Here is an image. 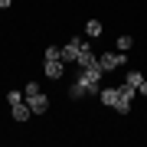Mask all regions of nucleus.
<instances>
[{
	"label": "nucleus",
	"mask_w": 147,
	"mask_h": 147,
	"mask_svg": "<svg viewBox=\"0 0 147 147\" xmlns=\"http://www.w3.org/2000/svg\"><path fill=\"white\" fill-rule=\"evenodd\" d=\"M131 46H134V36H127V33H121V36H118V46H115V49H118V53H127Z\"/></svg>",
	"instance_id": "11"
},
{
	"label": "nucleus",
	"mask_w": 147,
	"mask_h": 147,
	"mask_svg": "<svg viewBox=\"0 0 147 147\" xmlns=\"http://www.w3.org/2000/svg\"><path fill=\"white\" fill-rule=\"evenodd\" d=\"M7 101H10V108H13V105H20V101H26V95L20 88H13V92H7Z\"/></svg>",
	"instance_id": "12"
},
{
	"label": "nucleus",
	"mask_w": 147,
	"mask_h": 147,
	"mask_svg": "<svg viewBox=\"0 0 147 147\" xmlns=\"http://www.w3.org/2000/svg\"><path fill=\"white\" fill-rule=\"evenodd\" d=\"M85 36H88V39H98L101 36V23L98 20H88V23H85Z\"/></svg>",
	"instance_id": "10"
},
{
	"label": "nucleus",
	"mask_w": 147,
	"mask_h": 147,
	"mask_svg": "<svg viewBox=\"0 0 147 147\" xmlns=\"http://www.w3.org/2000/svg\"><path fill=\"white\" fill-rule=\"evenodd\" d=\"M62 69H65L62 59H46V75L49 79H62Z\"/></svg>",
	"instance_id": "6"
},
{
	"label": "nucleus",
	"mask_w": 147,
	"mask_h": 147,
	"mask_svg": "<svg viewBox=\"0 0 147 147\" xmlns=\"http://www.w3.org/2000/svg\"><path fill=\"white\" fill-rule=\"evenodd\" d=\"M46 59H62V46H49L46 49Z\"/></svg>",
	"instance_id": "14"
},
{
	"label": "nucleus",
	"mask_w": 147,
	"mask_h": 147,
	"mask_svg": "<svg viewBox=\"0 0 147 147\" xmlns=\"http://www.w3.org/2000/svg\"><path fill=\"white\" fill-rule=\"evenodd\" d=\"M39 92V82H26L23 85V95H36Z\"/></svg>",
	"instance_id": "15"
},
{
	"label": "nucleus",
	"mask_w": 147,
	"mask_h": 147,
	"mask_svg": "<svg viewBox=\"0 0 147 147\" xmlns=\"http://www.w3.org/2000/svg\"><path fill=\"white\" fill-rule=\"evenodd\" d=\"M137 95H144V98H147V79H144L141 85H137Z\"/></svg>",
	"instance_id": "16"
},
{
	"label": "nucleus",
	"mask_w": 147,
	"mask_h": 147,
	"mask_svg": "<svg viewBox=\"0 0 147 147\" xmlns=\"http://www.w3.org/2000/svg\"><path fill=\"white\" fill-rule=\"evenodd\" d=\"M13 3V0H0V10H7V7H10Z\"/></svg>",
	"instance_id": "17"
},
{
	"label": "nucleus",
	"mask_w": 147,
	"mask_h": 147,
	"mask_svg": "<svg viewBox=\"0 0 147 147\" xmlns=\"http://www.w3.org/2000/svg\"><path fill=\"white\" fill-rule=\"evenodd\" d=\"M124 82H131V85H134V88H137V85H141V82H144V75H141V72H137V69H131V72H127V75H124Z\"/></svg>",
	"instance_id": "13"
},
{
	"label": "nucleus",
	"mask_w": 147,
	"mask_h": 147,
	"mask_svg": "<svg viewBox=\"0 0 147 147\" xmlns=\"http://www.w3.org/2000/svg\"><path fill=\"white\" fill-rule=\"evenodd\" d=\"M92 92H95V82H92V79H85V75L79 72L75 85L69 88V98H82V95H92Z\"/></svg>",
	"instance_id": "2"
},
{
	"label": "nucleus",
	"mask_w": 147,
	"mask_h": 147,
	"mask_svg": "<svg viewBox=\"0 0 147 147\" xmlns=\"http://www.w3.org/2000/svg\"><path fill=\"white\" fill-rule=\"evenodd\" d=\"M26 105L33 108V115H42V111L49 108V98H46L42 92H36V95H26Z\"/></svg>",
	"instance_id": "4"
},
{
	"label": "nucleus",
	"mask_w": 147,
	"mask_h": 147,
	"mask_svg": "<svg viewBox=\"0 0 147 147\" xmlns=\"http://www.w3.org/2000/svg\"><path fill=\"white\" fill-rule=\"evenodd\" d=\"M98 98H101V105L115 108V101H118V88H101V92H98Z\"/></svg>",
	"instance_id": "8"
},
{
	"label": "nucleus",
	"mask_w": 147,
	"mask_h": 147,
	"mask_svg": "<svg viewBox=\"0 0 147 147\" xmlns=\"http://www.w3.org/2000/svg\"><path fill=\"white\" fill-rule=\"evenodd\" d=\"M137 95V88L131 82H124V85H118V101H115V111H121V115H127L131 111V98Z\"/></svg>",
	"instance_id": "1"
},
{
	"label": "nucleus",
	"mask_w": 147,
	"mask_h": 147,
	"mask_svg": "<svg viewBox=\"0 0 147 147\" xmlns=\"http://www.w3.org/2000/svg\"><path fill=\"white\" fill-rule=\"evenodd\" d=\"M82 75H85V79H92L95 85H98V82H101V75H105V69H101V62H92V65H85V69H82Z\"/></svg>",
	"instance_id": "7"
},
{
	"label": "nucleus",
	"mask_w": 147,
	"mask_h": 147,
	"mask_svg": "<svg viewBox=\"0 0 147 147\" xmlns=\"http://www.w3.org/2000/svg\"><path fill=\"white\" fill-rule=\"evenodd\" d=\"M92 62H98V59H95V53H92V42L85 39V42H82V53H79V59H75V65L85 69V65H92Z\"/></svg>",
	"instance_id": "5"
},
{
	"label": "nucleus",
	"mask_w": 147,
	"mask_h": 147,
	"mask_svg": "<svg viewBox=\"0 0 147 147\" xmlns=\"http://www.w3.org/2000/svg\"><path fill=\"white\" fill-rule=\"evenodd\" d=\"M30 115H33V108L26 105V101H20V105H13V118H16V121H26Z\"/></svg>",
	"instance_id": "9"
},
{
	"label": "nucleus",
	"mask_w": 147,
	"mask_h": 147,
	"mask_svg": "<svg viewBox=\"0 0 147 147\" xmlns=\"http://www.w3.org/2000/svg\"><path fill=\"white\" fill-rule=\"evenodd\" d=\"M98 62H101V69H105V72H111V69H118L121 62H124V53H118V49H111V53H101V56H98Z\"/></svg>",
	"instance_id": "3"
}]
</instances>
